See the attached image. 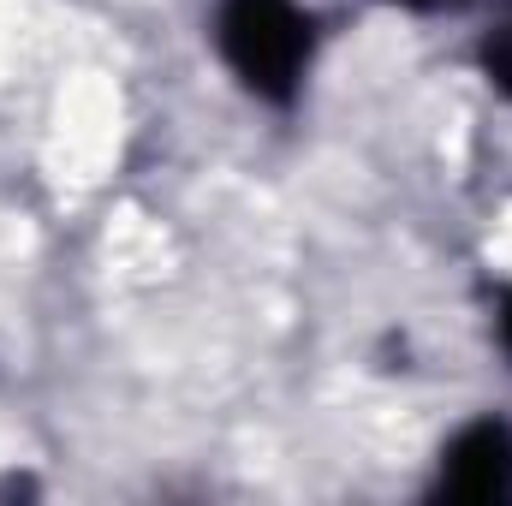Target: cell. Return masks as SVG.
Segmentation results:
<instances>
[{
	"instance_id": "cell-5",
	"label": "cell",
	"mask_w": 512,
	"mask_h": 506,
	"mask_svg": "<svg viewBox=\"0 0 512 506\" xmlns=\"http://www.w3.org/2000/svg\"><path fill=\"white\" fill-rule=\"evenodd\" d=\"M393 6H411V12H435V6H453V0H393Z\"/></svg>"
},
{
	"instance_id": "cell-3",
	"label": "cell",
	"mask_w": 512,
	"mask_h": 506,
	"mask_svg": "<svg viewBox=\"0 0 512 506\" xmlns=\"http://www.w3.org/2000/svg\"><path fill=\"white\" fill-rule=\"evenodd\" d=\"M483 72H489V84L512 96V0L501 6V18L489 24V36H483Z\"/></svg>"
},
{
	"instance_id": "cell-1",
	"label": "cell",
	"mask_w": 512,
	"mask_h": 506,
	"mask_svg": "<svg viewBox=\"0 0 512 506\" xmlns=\"http://www.w3.org/2000/svg\"><path fill=\"white\" fill-rule=\"evenodd\" d=\"M215 36L233 78L262 102H292L316 54L310 12L298 0H221Z\"/></svg>"
},
{
	"instance_id": "cell-4",
	"label": "cell",
	"mask_w": 512,
	"mask_h": 506,
	"mask_svg": "<svg viewBox=\"0 0 512 506\" xmlns=\"http://www.w3.org/2000/svg\"><path fill=\"white\" fill-rule=\"evenodd\" d=\"M501 346L512 352V292H507V304H501Z\"/></svg>"
},
{
	"instance_id": "cell-2",
	"label": "cell",
	"mask_w": 512,
	"mask_h": 506,
	"mask_svg": "<svg viewBox=\"0 0 512 506\" xmlns=\"http://www.w3.org/2000/svg\"><path fill=\"white\" fill-rule=\"evenodd\" d=\"M441 495L447 501H507L512 495V429L501 417H477L441 447Z\"/></svg>"
}]
</instances>
